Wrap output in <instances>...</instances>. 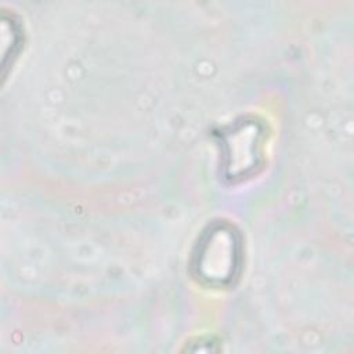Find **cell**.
Here are the masks:
<instances>
[{
    "instance_id": "obj_1",
    "label": "cell",
    "mask_w": 354,
    "mask_h": 354,
    "mask_svg": "<svg viewBox=\"0 0 354 354\" xmlns=\"http://www.w3.org/2000/svg\"><path fill=\"white\" fill-rule=\"evenodd\" d=\"M241 243L238 234L228 225H217L205 232L196 246L194 268L210 285L230 283L239 268Z\"/></svg>"
},
{
    "instance_id": "obj_2",
    "label": "cell",
    "mask_w": 354,
    "mask_h": 354,
    "mask_svg": "<svg viewBox=\"0 0 354 354\" xmlns=\"http://www.w3.org/2000/svg\"><path fill=\"white\" fill-rule=\"evenodd\" d=\"M261 131L253 122L238 123L224 134L225 169L231 178L245 177L259 166Z\"/></svg>"
}]
</instances>
